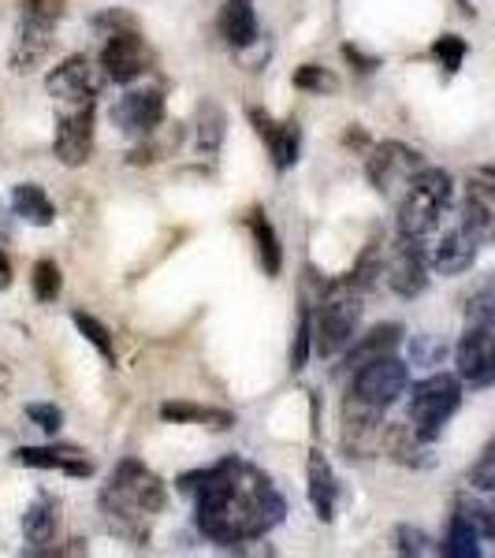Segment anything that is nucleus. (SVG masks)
Masks as SVG:
<instances>
[{"mask_svg": "<svg viewBox=\"0 0 495 558\" xmlns=\"http://www.w3.org/2000/svg\"><path fill=\"white\" fill-rule=\"evenodd\" d=\"M183 488L197 492V529L213 544L231 547L261 539L283 521V495L242 458H224L213 470L186 476Z\"/></svg>", "mask_w": 495, "mask_h": 558, "instance_id": "nucleus-1", "label": "nucleus"}, {"mask_svg": "<svg viewBox=\"0 0 495 558\" xmlns=\"http://www.w3.org/2000/svg\"><path fill=\"white\" fill-rule=\"evenodd\" d=\"M101 510L116 533L142 544V539L149 536L146 521L165 510V484H160V476L149 473L142 462L128 458V462L116 465L112 481H108V488L101 495Z\"/></svg>", "mask_w": 495, "mask_h": 558, "instance_id": "nucleus-2", "label": "nucleus"}, {"mask_svg": "<svg viewBox=\"0 0 495 558\" xmlns=\"http://www.w3.org/2000/svg\"><path fill=\"white\" fill-rule=\"evenodd\" d=\"M455 183L444 168H421L399 197V231L410 239H425L439 228L447 205H451Z\"/></svg>", "mask_w": 495, "mask_h": 558, "instance_id": "nucleus-3", "label": "nucleus"}, {"mask_svg": "<svg viewBox=\"0 0 495 558\" xmlns=\"http://www.w3.org/2000/svg\"><path fill=\"white\" fill-rule=\"evenodd\" d=\"M358 320H362V294L358 283H336L317 305V320H313V339H317V354L336 357L339 350L354 343Z\"/></svg>", "mask_w": 495, "mask_h": 558, "instance_id": "nucleus-4", "label": "nucleus"}, {"mask_svg": "<svg viewBox=\"0 0 495 558\" xmlns=\"http://www.w3.org/2000/svg\"><path fill=\"white\" fill-rule=\"evenodd\" d=\"M462 407V384L451 373H436L428 380L413 384L410 395V425L421 439H436L447 421Z\"/></svg>", "mask_w": 495, "mask_h": 558, "instance_id": "nucleus-5", "label": "nucleus"}, {"mask_svg": "<svg viewBox=\"0 0 495 558\" xmlns=\"http://www.w3.org/2000/svg\"><path fill=\"white\" fill-rule=\"evenodd\" d=\"M421 168H425V160H421L418 149L402 146V142H384V146L373 149L365 172H369V183L384 197H402Z\"/></svg>", "mask_w": 495, "mask_h": 558, "instance_id": "nucleus-6", "label": "nucleus"}, {"mask_svg": "<svg viewBox=\"0 0 495 558\" xmlns=\"http://www.w3.org/2000/svg\"><path fill=\"white\" fill-rule=\"evenodd\" d=\"M105 78H108L105 68H97L89 57H68L64 64H57L49 71L45 86H49L52 101H60L64 108H83V105H94Z\"/></svg>", "mask_w": 495, "mask_h": 558, "instance_id": "nucleus-7", "label": "nucleus"}, {"mask_svg": "<svg viewBox=\"0 0 495 558\" xmlns=\"http://www.w3.org/2000/svg\"><path fill=\"white\" fill-rule=\"evenodd\" d=\"M407 384H410V368L395 354L376 357V362H369L354 373V395L365 399L369 407H381V410L399 402L402 395H407Z\"/></svg>", "mask_w": 495, "mask_h": 558, "instance_id": "nucleus-8", "label": "nucleus"}, {"mask_svg": "<svg viewBox=\"0 0 495 558\" xmlns=\"http://www.w3.org/2000/svg\"><path fill=\"white\" fill-rule=\"evenodd\" d=\"M455 365L458 380L473 387H492L495 384V331L484 324H470L466 336L455 347Z\"/></svg>", "mask_w": 495, "mask_h": 558, "instance_id": "nucleus-9", "label": "nucleus"}, {"mask_svg": "<svg viewBox=\"0 0 495 558\" xmlns=\"http://www.w3.org/2000/svg\"><path fill=\"white\" fill-rule=\"evenodd\" d=\"M101 68L112 83H134L149 71V49L146 41L138 38L134 26H123V31H112L105 41V52H101Z\"/></svg>", "mask_w": 495, "mask_h": 558, "instance_id": "nucleus-10", "label": "nucleus"}, {"mask_svg": "<svg viewBox=\"0 0 495 558\" xmlns=\"http://www.w3.org/2000/svg\"><path fill=\"white\" fill-rule=\"evenodd\" d=\"M418 242L421 239L402 235L391 246L388 265H384L388 287L395 294H402V299H413V294H421L428 287V257H425V250H421Z\"/></svg>", "mask_w": 495, "mask_h": 558, "instance_id": "nucleus-11", "label": "nucleus"}, {"mask_svg": "<svg viewBox=\"0 0 495 558\" xmlns=\"http://www.w3.org/2000/svg\"><path fill=\"white\" fill-rule=\"evenodd\" d=\"M52 153L68 168L86 165L89 153H94V105L64 108L57 123V138H52Z\"/></svg>", "mask_w": 495, "mask_h": 558, "instance_id": "nucleus-12", "label": "nucleus"}, {"mask_svg": "<svg viewBox=\"0 0 495 558\" xmlns=\"http://www.w3.org/2000/svg\"><path fill=\"white\" fill-rule=\"evenodd\" d=\"M112 120L131 138H146V134H153L165 123V97L157 89H131V94H123L116 101Z\"/></svg>", "mask_w": 495, "mask_h": 558, "instance_id": "nucleus-13", "label": "nucleus"}, {"mask_svg": "<svg viewBox=\"0 0 495 558\" xmlns=\"http://www.w3.org/2000/svg\"><path fill=\"white\" fill-rule=\"evenodd\" d=\"M462 228L481 242H495V183L484 179H470L462 194Z\"/></svg>", "mask_w": 495, "mask_h": 558, "instance_id": "nucleus-14", "label": "nucleus"}, {"mask_svg": "<svg viewBox=\"0 0 495 558\" xmlns=\"http://www.w3.org/2000/svg\"><path fill=\"white\" fill-rule=\"evenodd\" d=\"M250 123H254V131L265 138L268 153H273L276 168H291L294 160H299V149H302V131L294 120H273L268 112H261V108H250Z\"/></svg>", "mask_w": 495, "mask_h": 558, "instance_id": "nucleus-15", "label": "nucleus"}, {"mask_svg": "<svg viewBox=\"0 0 495 558\" xmlns=\"http://www.w3.org/2000/svg\"><path fill=\"white\" fill-rule=\"evenodd\" d=\"M381 413H384L381 407H369L365 399H358V395L350 391V399L343 407V447L347 451H358V454L373 451L376 439L384 436Z\"/></svg>", "mask_w": 495, "mask_h": 558, "instance_id": "nucleus-16", "label": "nucleus"}, {"mask_svg": "<svg viewBox=\"0 0 495 558\" xmlns=\"http://www.w3.org/2000/svg\"><path fill=\"white\" fill-rule=\"evenodd\" d=\"M52 49V23H38V20H26L20 23V34H15L12 45V71L15 75H31L45 64Z\"/></svg>", "mask_w": 495, "mask_h": 558, "instance_id": "nucleus-17", "label": "nucleus"}, {"mask_svg": "<svg viewBox=\"0 0 495 558\" xmlns=\"http://www.w3.org/2000/svg\"><path fill=\"white\" fill-rule=\"evenodd\" d=\"M476 246H481V242L458 223L455 231H447V235L436 242V250H432V268H436L439 276H462L476 260Z\"/></svg>", "mask_w": 495, "mask_h": 558, "instance_id": "nucleus-18", "label": "nucleus"}, {"mask_svg": "<svg viewBox=\"0 0 495 558\" xmlns=\"http://www.w3.org/2000/svg\"><path fill=\"white\" fill-rule=\"evenodd\" d=\"M15 462L31 465V470H60L71 476H89V458L75 447H20L15 451Z\"/></svg>", "mask_w": 495, "mask_h": 558, "instance_id": "nucleus-19", "label": "nucleus"}, {"mask_svg": "<svg viewBox=\"0 0 495 558\" xmlns=\"http://www.w3.org/2000/svg\"><path fill=\"white\" fill-rule=\"evenodd\" d=\"M481 507H458L451 514V529L444 539V555L451 558H476L481 555Z\"/></svg>", "mask_w": 495, "mask_h": 558, "instance_id": "nucleus-20", "label": "nucleus"}, {"mask_svg": "<svg viewBox=\"0 0 495 558\" xmlns=\"http://www.w3.org/2000/svg\"><path fill=\"white\" fill-rule=\"evenodd\" d=\"M220 34L231 49H246L257 41V15L250 0H228L220 8Z\"/></svg>", "mask_w": 495, "mask_h": 558, "instance_id": "nucleus-21", "label": "nucleus"}, {"mask_svg": "<svg viewBox=\"0 0 495 558\" xmlns=\"http://www.w3.org/2000/svg\"><path fill=\"white\" fill-rule=\"evenodd\" d=\"M399 339H402V328H399V324H381V328H373V331H369V336H362L354 347H350V354H347V368H350V373H358V368L369 365V362H376V357H388V354H395V347H399Z\"/></svg>", "mask_w": 495, "mask_h": 558, "instance_id": "nucleus-22", "label": "nucleus"}, {"mask_svg": "<svg viewBox=\"0 0 495 558\" xmlns=\"http://www.w3.org/2000/svg\"><path fill=\"white\" fill-rule=\"evenodd\" d=\"M57 525H60V507L49 495H41L23 518V536H26V544H31V551H45V547L57 539Z\"/></svg>", "mask_w": 495, "mask_h": 558, "instance_id": "nucleus-23", "label": "nucleus"}, {"mask_svg": "<svg viewBox=\"0 0 495 558\" xmlns=\"http://www.w3.org/2000/svg\"><path fill=\"white\" fill-rule=\"evenodd\" d=\"M310 502L321 521H331L336 514V473H331L328 458L317 451L310 454Z\"/></svg>", "mask_w": 495, "mask_h": 558, "instance_id": "nucleus-24", "label": "nucleus"}, {"mask_svg": "<svg viewBox=\"0 0 495 558\" xmlns=\"http://www.w3.org/2000/svg\"><path fill=\"white\" fill-rule=\"evenodd\" d=\"M12 209L20 220L34 223V228H49L52 216H57V209H52V202L45 197V191L38 183H20L12 191Z\"/></svg>", "mask_w": 495, "mask_h": 558, "instance_id": "nucleus-25", "label": "nucleus"}, {"mask_svg": "<svg viewBox=\"0 0 495 558\" xmlns=\"http://www.w3.org/2000/svg\"><path fill=\"white\" fill-rule=\"evenodd\" d=\"M160 417L165 421H179V425H205V428H231L236 417L228 410H213V407H191V402H165L160 407Z\"/></svg>", "mask_w": 495, "mask_h": 558, "instance_id": "nucleus-26", "label": "nucleus"}, {"mask_svg": "<svg viewBox=\"0 0 495 558\" xmlns=\"http://www.w3.org/2000/svg\"><path fill=\"white\" fill-rule=\"evenodd\" d=\"M250 231H254V242H257V254H261L265 272L276 276L283 265V254H280V239H276L273 223L265 220V213H250Z\"/></svg>", "mask_w": 495, "mask_h": 558, "instance_id": "nucleus-27", "label": "nucleus"}, {"mask_svg": "<svg viewBox=\"0 0 495 558\" xmlns=\"http://www.w3.org/2000/svg\"><path fill=\"white\" fill-rule=\"evenodd\" d=\"M224 112L220 105L205 101L202 108H197V146H202V153H216L224 142Z\"/></svg>", "mask_w": 495, "mask_h": 558, "instance_id": "nucleus-28", "label": "nucleus"}, {"mask_svg": "<svg viewBox=\"0 0 495 558\" xmlns=\"http://www.w3.org/2000/svg\"><path fill=\"white\" fill-rule=\"evenodd\" d=\"M31 287H34V299H38V302H57L60 299V287H64V276H60L57 260L41 257L38 265H34Z\"/></svg>", "mask_w": 495, "mask_h": 558, "instance_id": "nucleus-29", "label": "nucleus"}, {"mask_svg": "<svg viewBox=\"0 0 495 558\" xmlns=\"http://www.w3.org/2000/svg\"><path fill=\"white\" fill-rule=\"evenodd\" d=\"M71 320H75V328L83 331L89 343L97 347V354H101L105 362H116V343H112V336H108V328H105L101 320H94V317H89V313H83V310L71 313Z\"/></svg>", "mask_w": 495, "mask_h": 558, "instance_id": "nucleus-30", "label": "nucleus"}, {"mask_svg": "<svg viewBox=\"0 0 495 558\" xmlns=\"http://www.w3.org/2000/svg\"><path fill=\"white\" fill-rule=\"evenodd\" d=\"M432 57L444 64L447 75H455V71L462 68V60H466V41L458 38V34H444V38L432 45Z\"/></svg>", "mask_w": 495, "mask_h": 558, "instance_id": "nucleus-31", "label": "nucleus"}, {"mask_svg": "<svg viewBox=\"0 0 495 558\" xmlns=\"http://www.w3.org/2000/svg\"><path fill=\"white\" fill-rule=\"evenodd\" d=\"M294 86L313 89V94H331V89H339L336 75H328V71L317 68V64H305V68L294 71Z\"/></svg>", "mask_w": 495, "mask_h": 558, "instance_id": "nucleus-32", "label": "nucleus"}, {"mask_svg": "<svg viewBox=\"0 0 495 558\" xmlns=\"http://www.w3.org/2000/svg\"><path fill=\"white\" fill-rule=\"evenodd\" d=\"M470 324H484V328L495 331V279L484 283L481 291L473 294L470 302Z\"/></svg>", "mask_w": 495, "mask_h": 558, "instance_id": "nucleus-33", "label": "nucleus"}, {"mask_svg": "<svg viewBox=\"0 0 495 558\" xmlns=\"http://www.w3.org/2000/svg\"><path fill=\"white\" fill-rule=\"evenodd\" d=\"M470 484L476 492H495V439L476 458V465L470 470Z\"/></svg>", "mask_w": 495, "mask_h": 558, "instance_id": "nucleus-34", "label": "nucleus"}, {"mask_svg": "<svg viewBox=\"0 0 495 558\" xmlns=\"http://www.w3.org/2000/svg\"><path fill=\"white\" fill-rule=\"evenodd\" d=\"M26 417H31L45 436H57L60 425H64V413L57 407H49V402H31V407H26Z\"/></svg>", "mask_w": 495, "mask_h": 558, "instance_id": "nucleus-35", "label": "nucleus"}, {"mask_svg": "<svg viewBox=\"0 0 495 558\" xmlns=\"http://www.w3.org/2000/svg\"><path fill=\"white\" fill-rule=\"evenodd\" d=\"M23 15H26V20L57 26L60 15H64V0H23Z\"/></svg>", "mask_w": 495, "mask_h": 558, "instance_id": "nucleus-36", "label": "nucleus"}, {"mask_svg": "<svg viewBox=\"0 0 495 558\" xmlns=\"http://www.w3.org/2000/svg\"><path fill=\"white\" fill-rule=\"evenodd\" d=\"M310 336H313L310 313H302L299 331H294V347H291V368H294V373H299V368H305V357H310Z\"/></svg>", "mask_w": 495, "mask_h": 558, "instance_id": "nucleus-37", "label": "nucleus"}, {"mask_svg": "<svg viewBox=\"0 0 495 558\" xmlns=\"http://www.w3.org/2000/svg\"><path fill=\"white\" fill-rule=\"evenodd\" d=\"M395 539H399V551L402 555H425L428 551V536L421 533V529H413V525H399Z\"/></svg>", "mask_w": 495, "mask_h": 558, "instance_id": "nucleus-38", "label": "nucleus"}, {"mask_svg": "<svg viewBox=\"0 0 495 558\" xmlns=\"http://www.w3.org/2000/svg\"><path fill=\"white\" fill-rule=\"evenodd\" d=\"M481 529H484V536L495 539V502L481 507Z\"/></svg>", "mask_w": 495, "mask_h": 558, "instance_id": "nucleus-39", "label": "nucleus"}, {"mask_svg": "<svg viewBox=\"0 0 495 558\" xmlns=\"http://www.w3.org/2000/svg\"><path fill=\"white\" fill-rule=\"evenodd\" d=\"M12 287V265H8L4 250H0V291H8Z\"/></svg>", "mask_w": 495, "mask_h": 558, "instance_id": "nucleus-40", "label": "nucleus"}, {"mask_svg": "<svg viewBox=\"0 0 495 558\" xmlns=\"http://www.w3.org/2000/svg\"><path fill=\"white\" fill-rule=\"evenodd\" d=\"M4 391H8V368L0 365V395H4Z\"/></svg>", "mask_w": 495, "mask_h": 558, "instance_id": "nucleus-41", "label": "nucleus"}]
</instances>
